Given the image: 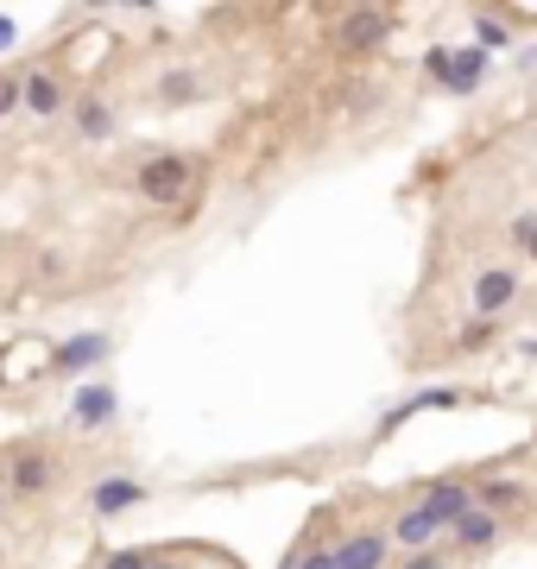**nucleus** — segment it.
<instances>
[{
  "instance_id": "1",
  "label": "nucleus",
  "mask_w": 537,
  "mask_h": 569,
  "mask_svg": "<svg viewBox=\"0 0 537 569\" xmlns=\"http://www.w3.org/2000/svg\"><path fill=\"white\" fill-rule=\"evenodd\" d=\"M183 183H190V165H183L178 153L146 158V165H139V197H153V203H178Z\"/></svg>"
},
{
  "instance_id": "2",
  "label": "nucleus",
  "mask_w": 537,
  "mask_h": 569,
  "mask_svg": "<svg viewBox=\"0 0 537 569\" xmlns=\"http://www.w3.org/2000/svg\"><path fill=\"white\" fill-rule=\"evenodd\" d=\"M335 45H348V52H373V45H385V13L355 7V13L335 26Z\"/></svg>"
},
{
  "instance_id": "3",
  "label": "nucleus",
  "mask_w": 537,
  "mask_h": 569,
  "mask_svg": "<svg viewBox=\"0 0 537 569\" xmlns=\"http://www.w3.org/2000/svg\"><path fill=\"white\" fill-rule=\"evenodd\" d=\"M424 513L436 518V532H443V525H461V513H474V493L456 488V481H443V488L424 493Z\"/></svg>"
},
{
  "instance_id": "4",
  "label": "nucleus",
  "mask_w": 537,
  "mask_h": 569,
  "mask_svg": "<svg viewBox=\"0 0 537 569\" xmlns=\"http://www.w3.org/2000/svg\"><path fill=\"white\" fill-rule=\"evenodd\" d=\"M512 298H518V279H512L506 266H493V272L474 279V311H481V316H500Z\"/></svg>"
},
{
  "instance_id": "5",
  "label": "nucleus",
  "mask_w": 537,
  "mask_h": 569,
  "mask_svg": "<svg viewBox=\"0 0 537 569\" xmlns=\"http://www.w3.org/2000/svg\"><path fill=\"white\" fill-rule=\"evenodd\" d=\"M146 500V488L139 481H127V475H114V481H102L96 488V518H121L127 506H139Z\"/></svg>"
},
{
  "instance_id": "6",
  "label": "nucleus",
  "mask_w": 537,
  "mask_h": 569,
  "mask_svg": "<svg viewBox=\"0 0 537 569\" xmlns=\"http://www.w3.org/2000/svg\"><path fill=\"white\" fill-rule=\"evenodd\" d=\"M114 412H121V399H114L108 387H82V392H77V405H70V417H77L82 431H96V424H108Z\"/></svg>"
},
{
  "instance_id": "7",
  "label": "nucleus",
  "mask_w": 537,
  "mask_h": 569,
  "mask_svg": "<svg viewBox=\"0 0 537 569\" xmlns=\"http://www.w3.org/2000/svg\"><path fill=\"white\" fill-rule=\"evenodd\" d=\"M380 564H385V538H373V532H360V538L335 550V569H380Z\"/></svg>"
},
{
  "instance_id": "8",
  "label": "nucleus",
  "mask_w": 537,
  "mask_h": 569,
  "mask_svg": "<svg viewBox=\"0 0 537 569\" xmlns=\"http://www.w3.org/2000/svg\"><path fill=\"white\" fill-rule=\"evenodd\" d=\"M481 70H486V52H481V45H468L461 57H449V70H443V82H449L456 96H468V89L481 82Z\"/></svg>"
},
{
  "instance_id": "9",
  "label": "nucleus",
  "mask_w": 537,
  "mask_h": 569,
  "mask_svg": "<svg viewBox=\"0 0 537 569\" xmlns=\"http://www.w3.org/2000/svg\"><path fill=\"white\" fill-rule=\"evenodd\" d=\"M102 355H108V336H70L64 348H57V367L77 373V367H96Z\"/></svg>"
},
{
  "instance_id": "10",
  "label": "nucleus",
  "mask_w": 537,
  "mask_h": 569,
  "mask_svg": "<svg viewBox=\"0 0 537 569\" xmlns=\"http://www.w3.org/2000/svg\"><path fill=\"white\" fill-rule=\"evenodd\" d=\"M20 102H26L32 114H57V108H64V89H57V77H26L20 82Z\"/></svg>"
},
{
  "instance_id": "11",
  "label": "nucleus",
  "mask_w": 537,
  "mask_h": 569,
  "mask_svg": "<svg viewBox=\"0 0 537 569\" xmlns=\"http://www.w3.org/2000/svg\"><path fill=\"white\" fill-rule=\"evenodd\" d=\"M392 538H399V544H411V550H424V544L436 538V518L424 513V506H411V513L399 518V532H392Z\"/></svg>"
},
{
  "instance_id": "12",
  "label": "nucleus",
  "mask_w": 537,
  "mask_h": 569,
  "mask_svg": "<svg viewBox=\"0 0 537 569\" xmlns=\"http://www.w3.org/2000/svg\"><path fill=\"white\" fill-rule=\"evenodd\" d=\"M456 538L468 544V550H486V544H493V513H481V506H474V513H461Z\"/></svg>"
},
{
  "instance_id": "13",
  "label": "nucleus",
  "mask_w": 537,
  "mask_h": 569,
  "mask_svg": "<svg viewBox=\"0 0 537 569\" xmlns=\"http://www.w3.org/2000/svg\"><path fill=\"white\" fill-rule=\"evenodd\" d=\"M77 121H82V133H89V140H102V133H108V108L102 102H82Z\"/></svg>"
},
{
  "instance_id": "14",
  "label": "nucleus",
  "mask_w": 537,
  "mask_h": 569,
  "mask_svg": "<svg viewBox=\"0 0 537 569\" xmlns=\"http://www.w3.org/2000/svg\"><path fill=\"white\" fill-rule=\"evenodd\" d=\"M474 38H481V52H500V45H506V26H500V20H486V13H481V26H474Z\"/></svg>"
},
{
  "instance_id": "15",
  "label": "nucleus",
  "mask_w": 537,
  "mask_h": 569,
  "mask_svg": "<svg viewBox=\"0 0 537 569\" xmlns=\"http://www.w3.org/2000/svg\"><path fill=\"white\" fill-rule=\"evenodd\" d=\"M197 96V77H165V102H190Z\"/></svg>"
},
{
  "instance_id": "16",
  "label": "nucleus",
  "mask_w": 537,
  "mask_h": 569,
  "mask_svg": "<svg viewBox=\"0 0 537 569\" xmlns=\"http://www.w3.org/2000/svg\"><path fill=\"white\" fill-rule=\"evenodd\" d=\"M108 569H153V557H146V550H114Z\"/></svg>"
},
{
  "instance_id": "17",
  "label": "nucleus",
  "mask_w": 537,
  "mask_h": 569,
  "mask_svg": "<svg viewBox=\"0 0 537 569\" xmlns=\"http://www.w3.org/2000/svg\"><path fill=\"white\" fill-rule=\"evenodd\" d=\"M20 488H45V462H38V456H26V462H20Z\"/></svg>"
},
{
  "instance_id": "18",
  "label": "nucleus",
  "mask_w": 537,
  "mask_h": 569,
  "mask_svg": "<svg viewBox=\"0 0 537 569\" xmlns=\"http://www.w3.org/2000/svg\"><path fill=\"white\" fill-rule=\"evenodd\" d=\"M13 108H20V82L0 77V114H13Z\"/></svg>"
},
{
  "instance_id": "19",
  "label": "nucleus",
  "mask_w": 537,
  "mask_h": 569,
  "mask_svg": "<svg viewBox=\"0 0 537 569\" xmlns=\"http://www.w3.org/2000/svg\"><path fill=\"white\" fill-rule=\"evenodd\" d=\"M298 569H335V550H304V557H298Z\"/></svg>"
},
{
  "instance_id": "20",
  "label": "nucleus",
  "mask_w": 537,
  "mask_h": 569,
  "mask_svg": "<svg viewBox=\"0 0 537 569\" xmlns=\"http://www.w3.org/2000/svg\"><path fill=\"white\" fill-rule=\"evenodd\" d=\"M486 500H493V506H506V500H518V488H512V481H493V488H486Z\"/></svg>"
},
{
  "instance_id": "21",
  "label": "nucleus",
  "mask_w": 537,
  "mask_h": 569,
  "mask_svg": "<svg viewBox=\"0 0 537 569\" xmlns=\"http://www.w3.org/2000/svg\"><path fill=\"white\" fill-rule=\"evenodd\" d=\"M518 241H525V254L537 259V222H532V215H525V222H518Z\"/></svg>"
},
{
  "instance_id": "22",
  "label": "nucleus",
  "mask_w": 537,
  "mask_h": 569,
  "mask_svg": "<svg viewBox=\"0 0 537 569\" xmlns=\"http://www.w3.org/2000/svg\"><path fill=\"white\" fill-rule=\"evenodd\" d=\"M405 569H443V557H436V550H417V557H411Z\"/></svg>"
},
{
  "instance_id": "23",
  "label": "nucleus",
  "mask_w": 537,
  "mask_h": 569,
  "mask_svg": "<svg viewBox=\"0 0 537 569\" xmlns=\"http://www.w3.org/2000/svg\"><path fill=\"white\" fill-rule=\"evenodd\" d=\"M7 45H13V20H7V13H0V52H7Z\"/></svg>"
},
{
  "instance_id": "24",
  "label": "nucleus",
  "mask_w": 537,
  "mask_h": 569,
  "mask_svg": "<svg viewBox=\"0 0 537 569\" xmlns=\"http://www.w3.org/2000/svg\"><path fill=\"white\" fill-rule=\"evenodd\" d=\"M153 569H178V564H153Z\"/></svg>"
}]
</instances>
